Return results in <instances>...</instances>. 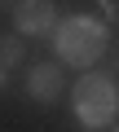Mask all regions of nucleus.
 Returning <instances> with one entry per match:
<instances>
[{
    "label": "nucleus",
    "instance_id": "6e6552de",
    "mask_svg": "<svg viewBox=\"0 0 119 132\" xmlns=\"http://www.w3.org/2000/svg\"><path fill=\"white\" fill-rule=\"evenodd\" d=\"M110 132H119V128H110Z\"/></svg>",
    "mask_w": 119,
    "mask_h": 132
},
{
    "label": "nucleus",
    "instance_id": "0eeeda50",
    "mask_svg": "<svg viewBox=\"0 0 119 132\" xmlns=\"http://www.w3.org/2000/svg\"><path fill=\"white\" fill-rule=\"evenodd\" d=\"M5 84H9V66L0 62V93H5Z\"/></svg>",
    "mask_w": 119,
    "mask_h": 132
},
{
    "label": "nucleus",
    "instance_id": "f03ea898",
    "mask_svg": "<svg viewBox=\"0 0 119 132\" xmlns=\"http://www.w3.org/2000/svg\"><path fill=\"white\" fill-rule=\"evenodd\" d=\"M71 106H75V119L84 128H110L115 114H119V93H115L110 71H93V75L75 79L71 84Z\"/></svg>",
    "mask_w": 119,
    "mask_h": 132
},
{
    "label": "nucleus",
    "instance_id": "20e7f679",
    "mask_svg": "<svg viewBox=\"0 0 119 132\" xmlns=\"http://www.w3.org/2000/svg\"><path fill=\"white\" fill-rule=\"evenodd\" d=\"M57 22H62V18H57L53 0H18V9H13L18 35H53Z\"/></svg>",
    "mask_w": 119,
    "mask_h": 132
},
{
    "label": "nucleus",
    "instance_id": "7ed1b4c3",
    "mask_svg": "<svg viewBox=\"0 0 119 132\" xmlns=\"http://www.w3.org/2000/svg\"><path fill=\"white\" fill-rule=\"evenodd\" d=\"M66 93V66L62 62H35L31 71H27V97L31 101H57Z\"/></svg>",
    "mask_w": 119,
    "mask_h": 132
},
{
    "label": "nucleus",
    "instance_id": "423d86ee",
    "mask_svg": "<svg viewBox=\"0 0 119 132\" xmlns=\"http://www.w3.org/2000/svg\"><path fill=\"white\" fill-rule=\"evenodd\" d=\"M97 9L106 13V22H115L119 18V0H97Z\"/></svg>",
    "mask_w": 119,
    "mask_h": 132
},
{
    "label": "nucleus",
    "instance_id": "39448f33",
    "mask_svg": "<svg viewBox=\"0 0 119 132\" xmlns=\"http://www.w3.org/2000/svg\"><path fill=\"white\" fill-rule=\"evenodd\" d=\"M22 57H27L22 35H0V62H5V66H18Z\"/></svg>",
    "mask_w": 119,
    "mask_h": 132
},
{
    "label": "nucleus",
    "instance_id": "f257e3e1",
    "mask_svg": "<svg viewBox=\"0 0 119 132\" xmlns=\"http://www.w3.org/2000/svg\"><path fill=\"white\" fill-rule=\"evenodd\" d=\"M110 44V22H97V18H62L53 31V53L62 66H93Z\"/></svg>",
    "mask_w": 119,
    "mask_h": 132
}]
</instances>
